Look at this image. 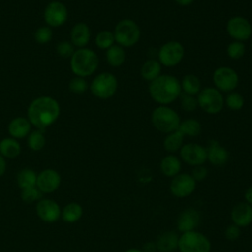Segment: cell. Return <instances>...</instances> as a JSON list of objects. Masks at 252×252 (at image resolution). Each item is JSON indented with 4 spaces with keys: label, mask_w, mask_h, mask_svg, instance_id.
<instances>
[{
    "label": "cell",
    "mask_w": 252,
    "mask_h": 252,
    "mask_svg": "<svg viewBox=\"0 0 252 252\" xmlns=\"http://www.w3.org/2000/svg\"><path fill=\"white\" fill-rule=\"evenodd\" d=\"M196 181L189 173H178L169 184L170 193L177 198H186L196 189Z\"/></svg>",
    "instance_id": "cell-12"
},
{
    "label": "cell",
    "mask_w": 252,
    "mask_h": 252,
    "mask_svg": "<svg viewBox=\"0 0 252 252\" xmlns=\"http://www.w3.org/2000/svg\"><path fill=\"white\" fill-rule=\"evenodd\" d=\"M105 58L107 63L114 68L120 67L126 59L124 48L118 44H113L111 47L106 49Z\"/></svg>",
    "instance_id": "cell-28"
},
{
    "label": "cell",
    "mask_w": 252,
    "mask_h": 252,
    "mask_svg": "<svg viewBox=\"0 0 252 252\" xmlns=\"http://www.w3.org/2000/svg\"><path fill=\"white\" fill-rule=\"evenodd\" d=\"M230 219L238 227H245L252 222V206L246 202H240L233 206Z\"/></svg>",
    "instance_id": "cell-18"
},
{
    "label": "cell",
    "mask_w": 252,
    "mask_h": 252,
    "mask_svg": "<svg viewBox=\"0 0 252 252\" xmlns=\"http://www.w3.org/2000/svg\"><path fill=\"white\" fill-rule=\"evenodd\" d=\"M42 196L43 194L40 192V190L36 186L22 189L20 193L21 200L26 204L37 203L40 199H42Z\"/></svg>",
    "instance_id": "cell-33"
},
{
    "label": "cell",
    "mask_w": 252,
    "mask_h": 252,
    "mask_svg": "<svg viewBox=\"0 0 252 252\" xmlns=\"http://www.w3.org/2000/svg\"><path fill=\"white\" fill-rule=\"evenodd\" d=\"M143 252H156L157 251V246L156 243L154 242H148L144 245L143 247Z\"/></svg>",
    "instance_id": "cell-43"
},
{
    "label": "cell",
    "mask_w": 252,
    "mask_h": 252,
    "mask_svg": "<svg viewBox=\"0 0 252 252\" xmlns=\"http://www.w3.org/2000/svg\"><path fill=\"white\" fill-rule=\"evenodd\" d=\"M56 51L63 58H69L75 52L74 45L72 44L71 41H67V40L58 42V44L56 46Z\"/></svg>",
    "instance_id": "cell-40"
},
{
    "label": "cell",
    "mask_w": 252,
    "mask_h": 252,
    "mask_svg": "<svg viewBox=\"0 0 252 252\" xmlns=\"http://www.w3.org/2000/svg\"><path fill=\"white\" fill-rule=\"evenodd\" d=\"M226 53L229 58L233 60H238L242 58L245 54V44L241 41L234 40L227 45Z\"/></svg>",
    "instance_id": "cell-36"
},
{
    "label": "cell",
    "mask_w": 252,
    "mask_h": 252,
    "mask_svg": "<svg viewBox=\"0 0 252 252\" xmlns=\"http://www.w3.org/2000/svg\"><path fill=\"white\" fill-rule=\"evenodd\" d=\"M179 252H211V241L200 231L182 232L178 238Z\"/></svg>",
    "instance_id": "cell-6"
},
{
    "label": "cell",
    "mask_w": 252,
    "mask_h": 252,
    "mask_svg": "<svg viewBox=\"0 0 252 252\" xmlns=\"http://www.w3.org/2000/svg\"><path fill=\"white\" fill-rule=\"evenodd\" d=\"M115 42L124 47L136 45L141 37V30L138 24L131 19H123L117 23L114 28Z\"/></svg>",
    "instance_id": "cell-5"
},
{
    "label": "cell",
    "mask_w": 252,
    "mask_h": 252,
    "mask_svg": "<svg viewBox=\"0 0 252 252\" xmlns=\"http://www.w3.org/2000/svg\"><path fill=\"white\" fill-rule=\"evenodd\" d=\"M180 86H181V91L184 94H191V95L198 94L202 90L200 79L193 74L185 75L180 82Z\"/></svg>",
    "instance_id": "cell-29"
},
{
    "label": "cell",
    "mask_w": 252,
    "mask_h": 252,
    "mask_svg": "<svg viewBox=\"0 0 252 252\" xmlns=\"http://www.w3.org/2000/svg\"><path fill=\"white\" fill-rule=\"evenodd\" d=\"M179 99H180L181 108L184 111L192 112L196 110V108L198 107V100H197V97H195L194 95L181 93L179 95Z\"/></svg>",
    "instance_id": "cell-38"
},
{
    "label": "cell",
    "mask_w": 252,
    "mask_h": 252,
    "mask_svg": "<svg viewBox=\"0 0 252 252\" xmlns=\"http://www.w3.org/2000/svg\"><path fill=\"white\" fill-rule=\"evenodd\" d=\"M32 124L28 118L16 117L12 119L8 125V132L14 139H23L31 132Z\"/></svg>",
    "instance_id": "cell-21"
},
{
    "label": "cell",
    "mask_w": 252,
    "mask_h": 252,
    "mask_svg": "<svg viewBox=\"0 0 252 252\" xmlns=\"http://www.w3.org/2000/svg\"><path fill=\"white\" fill-rule=\"evenodd\" d=\"M43 18L48 27L57 28L65 24L68 19V10L60 1H51L43 12Z\"/></svg>",
    "instance_id": "cell-15"
},
{
    "label": "cell",
    "mask_w": 252,
    "mask_h": 252,
    "mask_svg": "<svg viewBox=\"0 0 252 252\" xmlns=\"http://www.w3.org/2000/svg\"><path fill=\"white\" fill-rule=\"evenodd\" d=\"M181 159L192 166L202 165L207 161V149L196 143L183 144L179 150Z\"/></svg>",
    "instance_id": "cell-13"
},
{
    "label": "cell",
    "mask_w": 252,
    "mask_h": 252,
    "mask_svg": "<svg viewBox=\"0 0 252 252\" xmlns=\"http://www.w3.org/2000/svg\"><path fill=\"white\" fill-rule=\"evenodd\" d=\"M118 88L117 78L109 72L96 75L90 85L92 94L100 99H107L114 95Z\"/></svg>",
    "instance_id": "cell-7"
},
{
    "label": "cell",
    "mask_w": 252,
    "mask_h": 252,
    "mask_svg": "<svg viewBox=\"0 0 252 252\" xmlns=\"http://www.w3.org/2000/svg\"><path fill=\"white\" fill-rule=\"evenodd\" d=\"M36 216L44 222L53 223L61 219V207L59 204L48 198H42L35 203Z\"/></svg>",
    "instance_id": "cell-14"
},
{
    "label": "cell",
    "mask_w": 252,
    "mask_h": 252,
    "mask_svg": "<svg viewBox=\"0 0 252 252\" xmlns=\"http://www.w3.org/2000/svg\"><path fill=\"white\" fill-rule=\"evenodd\" d=\"M27 144H28V147L32 151L38 152V151L42 150L46 144L44 131L36 129V130L30 132V134L28 135Z\"/></svg>",
    "instance_id": "cell-32"
},
{
    "label": "cell",
    "mask_w": 252,
    "mask_h": 252,
    "mask_svg": "<svg viewBox=\"0 0 252 252\" xmlns=\"http://www.w3.org/2000/svg\"><path fill=\"white\" fill-rule=\"evenodd\" d=\"M184 135L179 131H173L167 134L163 140V148L168 153H176L183 146Z\"/></svg>",
    "instance_id": "cell-30"
},
{
    "label": "cell",
    "mask_w": 252,
    "mask_h": 252,
    "mask_svg": "<svg viewBox=\"0 0 252 252\" xmlns=\"http://www.w3.org/2000/svg\"><path fill=\"white\" fill-rule=\"evenodd\" d=\"M161 64L157 59L146 60L141 67V76L144 80L152 82L160 76Z\"/></svg>",
    "instance_id": "cell-26"
},
{
    "label": "cell",
    "mask_w": 252,
    "mask_h": 252,
    "mask_svg": "<svg viewBox=\"0 0 252 252\" xmlns=\"http://www.w3.org/2000/svg\"><path fill=\"white\" fill-rule=\"evenodd\" d=\"M7 169V162H6V158L0 155V176L4 175V173L6 172Z\"/></svg>",
    "instance_id": "cell-44"
},
{
    "label": "cell",
    "mask_w": 252,
    "mask_h": 252,
    "mask_svg": "<svg viewBox=\"0 0 252 252\" xmlns=\"http://www.w3.org/2000/svg\"><path fill=\"white\" fill-rule=\"evenodd\" d=\"M61 185L60 173L52 168H45L37 173L36 187L42 194H51Z\"/></svg>",
    "instance_id": "cell-16"
},
{
    "label": "cell",
    "mask_w": 252,
    "mask_h": 252,
    "mask_svg": "<svg viewBox=\"0 0 252 252\" xmlns=\"http://www.w3.org/2000/svg\"><path fill=\"white\" fill-rule=\"evenodd\" d=\"M151 121L158 131L169 134L178 130L181 120L174 109L167 105H159L153 110Z\"/></svg>",
    "instance_id": "cell-4"
},
{
    "label": "cell",
    "mask_w": 252,
    "mask_h": 252,
    "mask_svg": "<svg viewBox=\"0 0 252 252\" xmlns=\"http://www.w3.org/2000/svg\"><path fill=\"white\" fill-rule=\"evenodd\" d=\"M198 106L208 114H217L224 106V97L222 93L213 87L202 89L197 94Z\"/></svg>",
    "instance_id": "cell-8"
},
{
    "label": "cell",
    "mask_w": 252,
    "mask_h": 252,
    "mask_svg": "<svg viewBox=\"0 0 252 252\" xmlns=\"http://www.w3.org/2000/svg\"><path fill=\"white\" fill-rule=\"evenodd\" d=\"M83 207L77 202H70L61 209V219L67 223H75L83 217Z\"/></svg>",
    "instance_id": "cell-24"
},
{
    "label": "cell",
    "mask_w": 252,
    "mask_h": 252,
    "mask_svg": "<svg viewBox=\"0 0 252 252\" xmlns=\"http://www.w3.org/2000/svg\"><path fill=\"white\" fill-rule=\"evenodd\" d=\"M179 236L174 231H165L161 233L157 242V250L158 252H174L178 247Z\"/></svg>",
    "instance_id": "cell-22"
},
{
    "label": "cell",
    "mask_w": 252,
    "mask_h": 252,
    "mask_svg": "<svg viewBox=\"0 0 252 252\" xmlns=\"http://www.w3.org/2000/svg\"><path fill=\"white\" fill-rule=\"evenodd\" d=\"M52 30L48 26H43L38 28L34 32V39L39 44H45L49 42L52 38Z\"/></svg>",
    "instance_id": "cell-39"
},
{
    "label": "cell",
    "mask_w": 252,
    "mask_h": 252,
    "mask_svg": "<svg viewBox=\"0 0 252 252\" xmlns=\"http://www.w3.org/2000/svg\"><path fill=\"white\" fill-rule=\"evenodd\" d=\"M224 103L228 109L237 111L244 106V97L239 93L230 92L224 98Z\"/></svg>",
    "instance_id": "cell-34"
},
{
    "label": "cell",
    "mask_w": 252,
    "mask_h": 252,
    "mask_svg": "<svg viewBox=\"0 0 252 252\" xmlns=\"http://www.w3.org/2000/svg\"><path fill=\"white\" fill-rule=\"evenodd\" d=\"M240 235V227H238L235 224H230L226 227L225 231H224V236L226 239L233 241L235 239H237Z\"/></svg>",
    "instance_id": "cell-42"
},
{
    "label": "cell",
    "mask_w": 252,
    "mask_h": 252,
    "mask_svg": "<svg viewBox=\"0 0 252 252\" xmlns=\"http://www.w3.org/2000/svg\"><path fill=\"white\" fill-rule=\"evenodd\" d=\"M244 198H245V202L252 206V186H250V187L245 191Z\"/></svg>",
    "instance_id": "cell-45"
},
{
    "label": "cell",
    "mask_w": 252,
    "mask_h": 252,
    "mask_svg": "<svg viewBox=\"0 0 252 252\" xmlns=\"http://www.w3.org/2000/svg\"><path fill=\"white\" fill-rule=\"evenodd\" d=\"M71 42L79 48L86 47L91 39V30L85 23H77L71 30Z\"/></svg>",
    "instance_id": "cell-20"
},
{
    "label": "cell",
    "mask_w": 252,
    "mask_h": 252,
    "mask_svg": "<svg viewBox=\"0 0 252 252\" xmlns=\"http://www.w3.org/2000/svg\"><path fill=\"white\" fill-rule=\"evenodd\" d=\"M228 35L237 41H245L252 35V26L250 22L242 16L231 17L226 23Z\"/></svg>",
    "instance_id": "cell-11"
},
{
    "label": "cell",
    "mask_w": 252,
    "mask_h": 252,
    "mask_svg": "<svg viewBox=\"0 0 252 252\" xmlns=\"http://www.w3.org/2000/svg\"><path fill=\"white\" fill-rule=\"evenodd\" d=\"M28 119L36 129L45 130L52 125L60 114V106L57 100L48 95L34 98L28 107Z\"/></svg>",
    "instance_id": "cell-1"
},
{
    "label": "cell",
    "mask_w": 252,
    "mask_h": 252,
    "mask_svg": "<svg viewBox=\"0 0 252 252\" xmlns=\"http://www.w3.org/2000/svg\"><path fill=\"white\" fill-rule=\"evenodd\" d=\"M200 222V214L194 208H187L177 218V228L181 232L195 230Z\"/></svg>",
    "instance_id": "cell-19"
},
{
    "label": "cell",
    "mask_w": 252,
    "mask_h": 252,
    "mask_svg": "<svg viewBox=\"0 0 252 252\" xmlns=\"http://www.w3.org/2000/svg\"><path fill=\"white\" fill-rule=\"evenodd\" d=\"M185 54L182 43L176 40H170L163 43L158 50V60L164 67H174L178 65Z\"/></svg>",
    "instance_id": "cell-9"
},
{
    "label": "cell",
    "mask_w": 252,
    "mask_h": 252,
    "mask_svg": "<svg viewBox=\"0 0 252 252\" xmlns=\"http://www.w3.org/2000/svg\"><path fill=\"white\" fill-rule=\"evenodd\" d=\"M115 42L114 34L110 31H101L95 36V44L100 49H108Z\"/></svg>",
    "instance_id": "cell-35"
},
{
    "label": "cell",
    "mask_w": 252,
    "mask_h": 252,
    "mask_svg": "<svg viewBox=\"0 0 252 252\" xmlns=\"http://www.w3.org/2000/svg\"><path fill=\"white\" fill-rule=\"evenodd\" d=\"M21 145L17 139L12 137L0 141V155L5 158H15L21 154Z\"/></svg>",
    "instance_id": "cell-25"
},
{
    "label": "cell",
    "mask_w": 252,
    "mask_h": 252,
    "mask_svg": "<svg viewBox=\"0 0 252 252\" xmlns=\"http://www.w3.org/2000/svg\"><path fill=\"white\" fill-rule=\"evenodd\" d=\"M149 93L154 101L159 105H167L176 100L182 91L176 77L164 74L150 82Z\"/></svg>",
    "instance_id": "cell-2"
},
{
    "label": "cell",
    "mask_w": 252,
    "mask_h": 252,
    "mask_svg": "<svg viewBox=\"0 0 252 252\" xmlns=\"http://www.w3.org/2000/svg\"><path fill=\"white\" fill-rule=\"evenodd\" d=\"M159 168L163 175L167 177H174L181 170V161L176 156L167 155L161 158Z\"/></svg>",
    "instance_id": "cell-23"
},
{
    "label": "cell",
    "mask_w": 252,
    "mask_h": 252,
    "mask_svg": "<svg viewBox=\"0 0 252 252\" xmlns=\"http://www.w3.org/2000/svg\"><path fill=\"white\" fill-rule=\"evenodd\" d=\"M215 88L221 93L233 92L239 83V77L235 70L227 66H220L213 73Z\"/></svg>",
    "instance_id": "cell-10"
},
{
    "label": "cell",
    "mask_w": 252,
    "mask_h": 252,
    "mask_svg": "<svg viewBox=\"0 0 252 252\" xmlns=\"http://www.w3.org/2000/svg\"><path fill=\"white\" fill-rule=\"evenodd\" d=\"M176 4H178L179 6H183V7H186V6H190L194 0H174Z\"/></svg>",
    "instance_id": "cell-46"
},
{
    "label": "cell",
    "mask_w": 252,
    "mask_h": 252,
    "mask_svg": "<svg viewBox=\"0 0 252 252\" xmlns=\"http://www.w3.org/2000/svg\"><path fill=\"white\" fill-rule=\"evenodd\" d=\"M97 54L91 48L83 47L75 50L71 56L70 66L72 72L78 77H89L93 75L98 67Z\"/></svg>",
    "instance_id": "cell-3"
},
{
    "label": "cell",
    "mask_w": 252,
    "mask_h": 252,
    "mask_svg": "<svg viewBox=\"0 0 252 252\" xmlns=\"http://www.w3.org/2000/svg\"><path fill=\"white\" fill-rule=\"evenodd\" d=\"M192 177L195 179V181H202L204 180L207 175H208V169L202 164V165H197L194 166L192 169V173H191Z\"/></svg>",
    "instance_id": "cell-41"
},
{
    "label": "cell",
    "mask_w": 252,
    "mask_h": 252,
    "mask_svg": "<svg viewBox=\"0 0 252 252\" xmlns=\"http://www.w3.org/2000/svg\"><path fill=\"white\" fill-rule=\"evenodd\" d=\"M68 88L71 93L76 94H82L88 90L89 85L85 78L76 76L70 80V82L68 84Z\"/></svg>",
    "instance_id": "cell-37"
},
{
    "label": "cell",
    "mask_w": 252,
    "mask_h": 252,
    "mask_svg": "<svg viewBox=\"0 0 252 252\" xmlns=\"http://www.w3.org/2000/svg\"><path fill=\"white\" fill-rule=\"evenodd\" d=\"M206 149H207V160H209L210 163H212L213 165L222 166L227 162L229 158V153L218 141L211 140L208 143V146Z\"/></svg>",
    "instance_id": "cell-17"
},
{
    "label": "cell",
    "mask_w": 252,
    "mask_h": 252,
    "mask_svg": "<svg viewBox=\"0 0 252 252\" xmlns=\"http://www.w3.org/2000/svg\"><path fill=\"white\" fill-rule=\"evenodd\" d=\"M124 252H143V251L141 249H137V248H130V249L125 250Z\"/></svg>",
    "instance_id": "cell-47"
},
{
    "label": "cell",
    "mask_w": 252,
    "mask_h": 252,
    "mask_svg": "<svg viewBox=\"0 0 252 252\" xmlns=\"http://www.w3.org/2000/svg\"><path fill=\"white\" fill-rule=\"evenodd\" d=\"M178 130L188 137H196L202 132V126L200 122L195 118H187L180 121Z\"/></svg>",
    "instance_id": "cell-31"
},
{
    "label": "cell",
    "mask_w": 252,
    "mask_h": 252,
    "mask_svg": "<svg viewBox=\"0 0 252 252\" xmlns=\"http://www.w3.org/2000/svg\"><path fill=\"white\" fill-rule=\"evenodd\" d=\"M36 179H37V173L30 167L22 168L17 173V176H16L17 184L21 190L25 188L36 186Z\"/></svg>",
    "instance_id": "cell-27"
}]
</instances>
